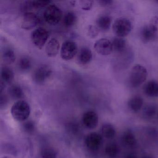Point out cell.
<instances>
[{"mask_svg":"<svg viewBox=\"0 0 158 158\" xmlns=\"http://www.w3.org/2000/svg\"><path fill=\"white\" fill-rule=\"evenodd\" d=\"M31 112L29 104L24 100H18L13 105L11 109V113L16 121L23 122L26 121Z\"/></svg>","mask_w":158,"mask_h":158,"instance_id":"cell-1","label":"cell"},{"mask_svg":"<svg viewBox=\"0 0 158 158\" xmlns=\"http://www.w3.org/2000/svg\"><path fill=\"white\" fill-rule=\"evenodd\" d=\"M147 77L148 72L146 68L140 64H136L129 73V84L132 87H138L146 81Z\"/></svg>","mask_w":158,"mask_h":158,"instance_id":"cell-2","label":"cell"},{"mask_svg":"<svg viewBox=\"0 0 158 158\" xmlns=\"http://www.w3.org/2000/svg\"><path fill=\"white\" fill-rule=\"evenodd\" d=\"M132 24L131 21L125 17H120L114 21L112 29L116 36L123 38L131 32Z\"/></svg>","mask_w":158,"mask_h":158,"instance_id":"cell-3","label":"cell"},{"mask_svg":"<svg viewBox=\"0 0 158 158\" xmlns=\"http://www.w3.org/2000/svg\"><path fill=\"white\" fill-rule=\"evenodd\" d=\"M43 15L44 19L48 23L55 25L60 21L62 13L59 7L54 4H52L46 8Z\"/></svg>","mask_w":158,"mask_h":158,"instance_id":"cell-4","label":"cell"},{"mask_svg":"<svg viewBox=\"0 0 158 158\" xmlns=\"http://www.w3.org/2000/svg\"><path fill=\"white\" fill-rule=\"evenodd\" d=\"M52 70L47 64H42L36 68L32 74L33 81L37 84H42L51 75Z\"/></svg>","mask_w":158,"mask_h":158,"instance_id":"cell-5","label":"cell"},{"mask_svg":"<svg viewBox=\"0 0 158 158\" xmlns=\"http://www.w3.org/2000/svg\"><path fill=\"white\" fill-rule=\"evenodd\" d=\"M48 36V32L47 29L43 27H38L31 33V40L37 48L41 49L47 42Z\"/></svg>","mask_w":158,"mask_h":158,"instance_id":"cell-6","label":"cell"},{"mask_svg":"<svg viewBox=\"0 0 158 158\" xmlns=\"http://www.w3.org/2000/svg\"><path fill=\"white\" fill-rule=\"evenodd\" d=\"M77 46L74 41L67 40L62 44L60 50V56L64 60H72L77 54Z\"/></svg>","mask_w":158,"mask_h":158,"instance_id":"cell-7","label":"cell"},{"mask_svg":"<svg viewBox=\"0 0 158 158\" xmlns=\"http://www.w3.org/2000/svg\"><path fill=\"white\" fill-rule=\"evenodd\" d=\"M101 135L96 132L88 134L85 138V143L86 148L89 150L96 151L99 149L102 144Z\"/></svg>","mask_w":158,"mask_h":158,"instance_id":"cell-8","label":"cell"},{"mask_svg":"<svg viewBox=\"0 0 158 158\" xmlns=\"http://www.w3.org/2000/svg\"><path fill=\"white\" fill-rule=\"evenodd\" d=\"M158 30L151 24L144 26L140 31V38L144 43L154 41L157 37Z\"/></svg>","mask_w":158,"mask_h":158,"instance_id":"cell-9","label":"cell"},{"mask_svg":"<svg viewBox=\"0 0 158 158\" xmlns=\"http://www.w3.org/2000/svg\"><path fill=\"white\" fill-rule=\"evenodd\" d=\"M95 51L102 55H110L113 50L112 42L106 38L97 40L94 45Z\"/></svg>","mask_w":158,"mask_h":158,"instance_id":"cell-10","label":"cell"},{"mask_svg":"<svg viewBox=\"0 0 158 158\" xmlns=\"http://www.w3.org/2000/svg\"><path fill=\"white\" fill-rule=\"evenodd\" d=\"M40 23L38 16L34 13H26L24 14L22 19L21 26L23 29L29 30L37 25Z\"/></svg>","mask_w":158,"mask_h":158,"instance_id":"cell-11","label":"cell"},{"mask_svg":"<svg viewBox=\"0 0 158 158\" xmlns=\"http://www.w3.org/2000/svg\"><path fill=\"white\" fill-rule=\"evenodd\" d=\"M83 125L88 129L97 127L98 123V116L95 112L88 111L84 114L82 118Z\"/></svg>","mask_w":158,"mask_h":158,"instance_id":"cell-12","label":"cell"},{"mask_svg":"<svg viewBox=\"0 0 158 158\" xmlns=\"http://www.w3.org/2000/svg\"><path fill=\"white\" fill-rule=\"evenodd\" d=\"M92 59L91 50L87 47H83L79 50L77 56L78 62L81 64L85 65L89 63Z\"/></svg>","mask_w":158,"mask_h":158,"instance_id":"cell-13","label":"cell"},{"mask_svg":"<svg viewBox=\"0 0 158 158\" xmlns=\"http://www.w3.org/2000/svg\"><path fill=\"white\" fill-rule=\"evenodd\" d=\"M60 48L59 40L55 38L51 39L46 45L45 48L46 54L48 57H55L59 52Z\"/></svg>","mask_w":158,"mask_h":158,"instance_id":"cell-14","label":"cell"},{"mask_svg":"<svg viewBox=\"0 0 158 158\" xmlns=\"http://www.w3.org/2000/svg\"><path fill=\"white\" fill-rule=\"evenodd\" d=\"M144 91L147 96L151 98L158 97V82L151 80L145 84Z\"/></svg>","mask_w":158,"mask_h":158,"instance_id":"cell-15","label":"cell"},{"mask_svg":"<svg viewBox=\"0 0 158 158\" xmlns=\"http://www.w3.org/2000/svg\"><path fill=\"white\" fill-rule=\"evenodd\" d=\"M1 77L2 83H3L4 85L10 84L13 81L14 74L11 69L4 66L1 68Z\"/></svg>","mask_w":158,"mask_h":158,"instance_id":"cell-16","label":"cell"},{"mask_svg":"<svg viewBox=\"0 0 158 158\" xmlns=\"http://www.w3.org/2000/svg\"><path fill=\"white\" fill-rule=\"evenodd\" d=\"M122 141L124 146L127 148H133L135 146L137 140L135 136L131 131L125 132L122 137Z\"/></svg>","mask_w":158,"mask_h":158,"instance_id":"cell-17","label":"cell"},{"mask_svg":"<svg viewBox=\"0 0 158 158\" xmlns=\"http://www.w3.org/2000/svg\"><path fill=\"white\" fill-rule=\"evenodd\" d=\"M111 22V18L110 16L102 15L99 16L96 20V25L99 29L106 31L110 28Z\"/></svg>","mask_w":158,"mask_h":158,"instance_id":"cell-18","label":"cell"},{"mask_svg":"<svg viewBox=\"0 0 158 158\" xmlns=\"http://www.w3.org/2000/svg\"><path fill=\"white\" fill-rule=\"evenodd\" d=\"M15 53L12 49L10 48H5L2 52V59L5 63L11 64L15 61Z\"/></svg>","mask_w":158,"mask_h":158,"instance_id":"cell-19","label":"cell"},{"mask_svg":"<svg viewBox=\"0 0 158 158\" xmlns=\"http://www.w3.org/2000/svg\"><path fill=\"white\" fill-rule=\"evenodd\" d=\"M143 104V99L138 96L131 98L128 102V107L130 110L135 112L139 111L142 108Z\"/></svg>","mask_w":158,"mask_h":158,"instance_id":"cell-20","label":"cell"},{"mask_svg":"<svg viewBox=\"0 0 158 158\" xmlns=\"http://www.w3.org/2000/svg\"><path fill=\"white\" fill-rule=\"evenodd\" d=\"M119 152V147L114 142L108 143L105 147V154L107 158H116Z\"/></svg>","mask_w":158,"mask_h":158,"instance_id":"cell-21","label":"cell"},{"mask_svg":"<svg viewBox=\"0 0 158 158\" xmlns=\"http://www.w3.org/2000/svg\"><path fill=\"white\" fill-rule=\"evenodd\" d=\"M8 93L10 97L14 99L22 98L24 96L23 89L18 85H13L10 86L8 89Z\"/></svg>","mask_w":158,"mask_h":158,"instance_id":"cell-22","label":"cell"},{"mask_svg":"<svg viewBox=\"0 0 158 158\" xmlns=\"http://www.w3.org/2000/svg\"><path fill=\"white\" fill-rule=\"evenodd\" d=\"M101 132L102 135L108 139L113 138L116 133L114 127L110 123L103 124L102 127Z\"/></svg>","mask_w":158,"mask_h":158,"instance_id":"cell-23","label":"cell"},{"mask_svg":"<svg viewBox=\"0 0 158 158\" xmlns=\"http://www.w3.org/2000/svg\"><path fill=\"white\" fill-rule=\"evenodd\" d=\"M113 50L118 52L124 50L126 46V41L123 38L116 36L111 41Z\"/></svg>","mask_w":158,"mask_h":158,"instance_id":"cell-24","label":"cell"},{"mask_svg":"<svg viewBox=\"0 0 158 158\" xmlns=\"http://www.w3.org/2000/svg\"><path fill=\"white\" fill-rule=\"evenodd\" d=\"M18 66L20 70L23 72H26L31 68L32 62L28 57L23 56L18 61Z\"/></svg>","mask_w":158,"mask_h":158,"instance_id":"cell-25","label":"cell"},{"mask_svg":"<svg viewBox=\"0 0 158 158\" xmlns=\"http://www.w3.org/2000/svg\"><path fill=\"white\" fill-rule=\"evenodd\" d=\"M76 20V15L72 11L68 12L64 17V24L67 27H70L74 25Z\"/></svg>","mask_w":158,"mask_h":158,"instance_id":"cell-26","label":"cell"},{"mask_svg":"<svg viewBox=\"0 0 158 158\" xmlns=\"http://www.w3.org/2000/svg\"><path fill=\"white\" fill-rule=\"evenodd\" d=\"M42 158H57L56 152L52 148H45L41 152Z\"/></svg>","mask_w":158,"mask_h":158,"instance_id":"cell-27","label":"cell"},{"mask_svg":"<svg viewBox=\"0 0 158 158\" xmlns=\"http://www.w3.org/2000/svg\"><path fill=\"white\" fill-rule=\"evenodd\" d=\"M99 29L96 26L90 25L87 28V34L90 38L94 39L97 37L99 34Z\"/></svg>","mask_w":158,"mask_h":158,"instance_id":"cell-28","label":"cell"},{"mask_svg":"<svg viewBox=\"0 0 158 158\" xmlns=\"http://www.w3.org/2000/svg\"><path fill=\"white\" fill-rule=\"evenodd\" d=\"M144 114L147 117H152L156 112V108L154 105L150 104L145 107L144 109Z\"/></svg>","mask_w":158,"mask_h":158,"instance_id":"cell-29","label":"cell"},{"mask_svg":"<svg viewBox=\"0 0 158 158\" xmlns=\"http://www.w3.org/2000/svg\"><path fill=\"white\" fill-rule=\"evenodd\" d=\"M50 1H32V6L34 9H39L46 7L50 3Z\"/></svg>","mask_w":158,"mask_h":158,"instance_id":"cell-30","label":"cell"},{"mask_svg":"<svg viewBox=\"0 0 158 158\" xmlns=\"http://www.w3.org/2000/svg\"><path fill=\"white\" fill-rule=\"evenodd\" d=\"M79 2H80L81 8L83 10H89L92 8L93 1L90 0H85V1H80Z\"/></svg>","mask_w":158,"mask_h":158,"instance_id":"cell-31","label":"cell"},{"mask_svg":"<svg viewBox=\"0 0 158 158\" xmlns=\"http://www.w3.org/2000/svg\"><path fill=\"white\" fill-rule=\"evenodd\" d=\"M23 128L25 131L27 133H31L34 131L35 128V125L32 121H27L23 124Z\"/></svg>","mask_w":158,"mask_h":158,"instance_id":"cell-32","label":"cell"},{"mask_svg":"<svg viewBox=\"0 0 158 158\" xmlns=\"http://www.w3.org/2000/svg\"><path fill=\"white\" fill-rule=\"evenodd\" d=\"M98 3L102 7H107L111 5L113 1L111 0H100L99 1Z\"/></svg>","mask_w":158,"mask_h":158,"instance_id":"cell-33","label":"cell"},{"mask_svg":"<svg viewBox=\"0 0 158 158\" xmlns=\"http://www.w3.org/2000/svg\"><path fill=\"white\" fill-rule=\"evenodd\" d=\"M8 102V98L5 94L1 93V107L4 106Z\"/></svg>","mask_w":158,"mask_h":158,"instance_id":"cell-34","label":"cell"},{"mask_svg":"<svg viewBox=\"0 0 158 158\" xmlns=\"http://www.w3.org/2000/svg\"><path fill=\"white\" fill-rule=\"evenodd\" d=\"M150 23L155 27L158 30V16H155L152 17Z\"/></svg>","mask_w":158,"mask_h":158,"instance_id":"cell-35","label":"cell"},{"mask_svg":"<svg viewBox=\"0 0 158 158\" xmlns=\"http://www.w3.org/2000/svg\"><path fill=\"white\" fill-rule=\"evenodd\" d=\"M123 158H138V156L135 152H129L126 154Z\"/></svg>","mask_w":158,"mask_h":158,"instance_id":"cell-36","label":"cell"},{"mask_svg":"<svg viewBox=\"0 0 158 158\" xmlns=\"http://www.w3.org/2000/svg\"><path fill=\"white\" fill-rule=\"evenodd\" d=\"M141 158H155L152 155H150V154H146L144 155Z\"/></svg>","mask_w":158,"mask_h":158,"instance_id":"cell-37","label":"cell"},{"mask_svg":"<svg viewBox=\"0 0 158 158\" xmlns=\"http://www.w3.org/2000/svg\"><path fill=\"white\" fill-rule=\"evenodd\" d=\"M1 158H11L10 157H8V156H4V157H2Z\"/></svg>","mask_w":158,"mask_h":158,"instance_id":"cell-38","label":"cell"}]
</instances>
